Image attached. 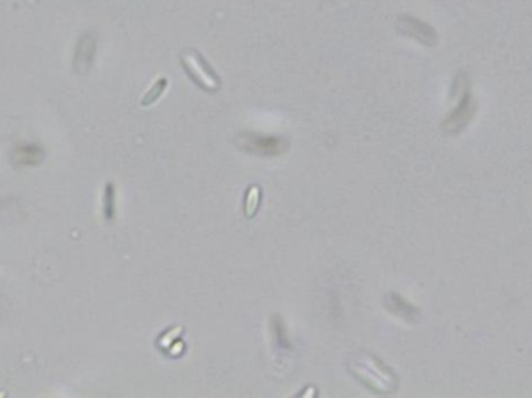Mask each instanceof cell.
<instances>
[{
    "label": "cell",
    "mask_w": 532,
    "mask_h": 398,
    "mask_svg": "<svg viewBox=\"0 0 532 398\" xmlns=\"http://www.w3.org/2000/svg\"><path fill=\"white\" fill-rule=\"evenodd\" d=\"M350 369L357 378L378 394L394 392L399 385L391 369L371 355H363L361 358L353 359L350 362Z\"/></svg>",
    "instance_id": "cell-1"
},
{
    "label": "cell",
    "mask_w": 532,
    "mask_h": 398,
    "mask_svg": "<svg viewBox=\"0 0 532 398\" xmlns=\"http://www.w3.org/2000/svg\"><path fill=\"white\" fill-rule=\"evenodd\" d=\"M182 66L186 69L189 76L193 80L198 86L205 92H217L221 88V80L215 74V70L209 66L201 53L195 48H186L181 53Z\"/></svg>",
    "instance_id": "cell-2"
},
{
    "label": "cell",
    "mask_w": 532,
    "mask_h": 398,
    "mask_svg": "<svg viewBox=\"0 0 532 398\" xmlns=\"http://www.w3.org/2000/svg\"><path fill=\"white\" fill-rule=\"evenodd\" d=\"M236 144L246 153L259 154L264 158H275L288 151L289 142L280 136H265L257 132H243L236 137Z\"/></svg>",
    "instance_id": "cell-3"
},
{
    "label": "cell",
    "mask_w": 532,
    "mask_h": 398,
    "mask_svg": "<svg viewBox=\"0 0 532 398\" xmlns=\"http://www.w3.org/2000/svg\"><path fill=\"white\" fill-rule=\"evenodd\" d=\"M397 27H399V30L405 34V36L416 39L421 42V44H425L428 47L435 46L437 41V34L435 32V28H431L428 24H425L422 22V20H418L413 16H408V14L399 18V20H397Z\"/></svg>",
    "instance_id": "cell-4"
},
{
    "label": "cell",
    "mask_w": 532,
    "mask_h": 398,
    "mask_svg": "<svg viewBox=\"0 0 532 398\" xmlns=\"http://www.w3.org/2000/svg\"><path fill=\"white\" fill-rule=\"evenodd\" d=\"M475 114V103L473 97L469 92V89L464 90L463 97H461V103L458 108L450 114V117L444 122V131L446 134H458L469 125L470 120L473 118Z\"/></svg>",
    "instance_id": "cell-5"
},
{
    "label": "cell",
    "mask_w": 532,
    "mask_h": 398,
    "mask_svg": "<svg viewBox=\"0 0 532 398\" xmlns=\"http://www.w3.org/2000/svg\"><path fill=\"white\" fill-rule=\"evenodd\" d=\"M385 307L393 313V315L402 317L403 321L414 324L418 321L421 317V313L416 307H413L408 301H405L400 294L397 293H389L385 297Z\"/></svg>",
    "instance_id": "cell-6"
},
{
    "label": "cell",
    "mask_w": 532,
    "mask_h": 398,
    "mask_svg": "<svg viewBox=\"0 0 532 398\" xmlns=\"http://www.w3.org/2000/svg\"><path fill=\"white\" fill-rule=\"evenodd\" d=\"M260 188L257 186H251L246 191V199H245V213L247 218H252L255 213H257V209L260 205Z\"/></svg>",
    "instance_id": "cell-7"
},
{
    "label": "cell",
    "mask_w": 532,
    "mask_h": 398,
    "mask_svg": "<svg viewBox=\"0 0 532 398\" xmlns=\"http://www.w3.org/2000/svg\"><path fill=\"white\" fill-rule=\"evenodd\" d=\"M273 331L275 335V343H278V345L280 348H285V350H289V348H292V343H289L287 336V327L283 325L282 317L278 315L273 317Z\"/></svg>",
    "instance_id": "cell-8"
},
{
    "label": "cell",
    "mask_w": 532,
    "mask_h": 398,
    "mask_svg": "<svg viewBox=\"0 0 532 398\" xmlns=\"http://www.w3.org/2000/svg\"><path fill=\"white\" fill-rule=\"evenodd\" d=\"M104 217L108 221H111L116 215V188L112 184H106L104 188Z\"/></svg>",
    "instance_id": "cell-9"
},
{
    "label": "cell",
    "mask_w": 532,
    "mask_h": 398,
    "mask_svg": "<svg viewBox=\"0 0 532 398\" xmlns=\"http://www.w3.org/2000/svg\"><path fill=\"white\" fill-rule=\"evenodd\" d=\"M167 84H168V80H167V78H164V76L159 78L158 83L154 84V86L150 89V92H148V94L144 97V100H142V104H144V106H150L151 103H154L156 100H158V98L162 95V92L165 90Z\"/></svg>",
    "instance_id": "cell-10"
}]
</instances>
